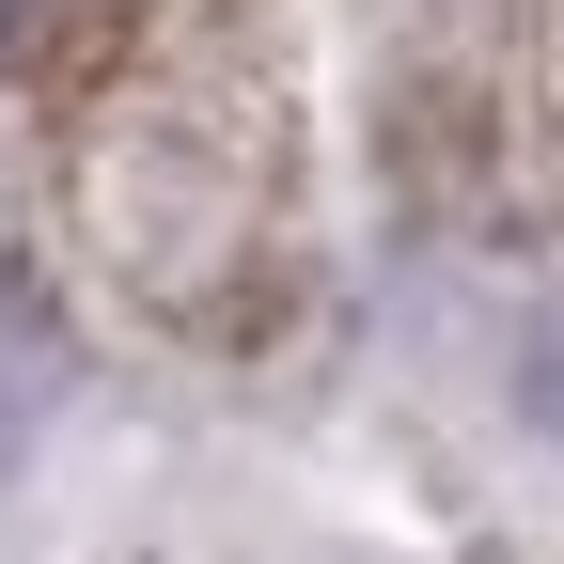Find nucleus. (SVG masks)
Listing matches in <instances>:
<instances>
[{
  "label": "nucleus",
  "instance_id": "obj_2",
  "mask_svg": "<svg viewBox=\"0 0 564 564\" xmlns=\"http://www.w3.org/2000/svg\"><path fill=\"white\" fill-rule=\"evenodd\" d=\"M32 17H47V0H0V47H17V32H32Z\"/></svg>",
  "mask_w": 564,
  "mask_h": 564
},
{
  "label": "nucleus",
  "instance_id": "obj_1",
  "mask_svg": "<svg viewBox=\"0 0 564 564\" xmlns=\"http://www.w3.org/2000/svg\"><path fill=\"white\" fill-rule=\"evenodd\" d=\"M518 423H533L549 455H564V299H549V314L518 329Z\"/></svg>",
  "mask_w": 564,
  "mask_h": 564
}]
</instances>
